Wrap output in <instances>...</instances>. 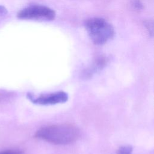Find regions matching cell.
<instances>
[{
	"label": "cell",
	"instance_id": "6da1fadb",
	"mask_svg": "<svg viewBox=\"0 0 154 154\" xmlns=\"http://www.w3.org/2000/svg\"><path fill=\"white\" fill-rule=\"evenodd\" d=\"M80 135L79 129L69 123L43 126L35 134V138L55 145H67L75 142Z\"/></svg>",
	"mask_w": 154,
	"mask_h": 154
},
{
	"label": "cell",
	"instance_id": "7a4b0ae2",
	"mask_svg": "<svg viewBox=\"0 0 154 154\" xmlns=\"http://www.w3.org/2000/svg\"><path fill=\"white\" fill-rule=\"evenodd\" d=\"M84 25L90 38L95 45L105 44L114 37V28L102 18L89 19L85 21Z\"/></svg>",
	"mask_w": 154,
	"mask_h": 154
},
{
	"label": "cell",
	"instance_id": "3957f363",
	"mask_svg": "<svg viewBox=\"0 0 154 154\" xmlns=\"http://www.w3.org/2000/svg\"><path fill=\"white\" fill-rule=\"evenodd\" d=\"M17 17L22 19H45L54 20L55 17V11L43 5H31L21 10L17 13Z\"/></svg>",
	"mask_w": 154,
	"mask_h": 154
},
{
	"label": "cell",
	"instance_id": "277c9868",
	"mask_svg": "<svg viewBox=\"0 0 154 154\" xmlns=\"http://www.w3.org/2000/svg\"><path fill=\"white\" fill-rule=\"evenodd\" d=\"M27 97L35 104L52 105L66 102L68 100V94L63 91L41 94L38 96H35L29 93L27 94Z\"/></svg>",
	"mask_w": 154,
	"mask_h": 154
},
{
	"label": "cell",
	"instance_id": "5b68a950",
	"mask_svg": "<svg viewBox=\"0 0 154 154\" xmlns=\"http://www.w3.org/2000/svg\"><path fill=\"white\" fill-rule=\"evenodd\" d=\"M13 93L11 91H9L5 90H0V102L7 100L13 96Z\"/></svg>",
	"mask_w": 154,
	"mask_h": 154
},
{
	"label": "cell",
	"instance_id": "8992f818",
	"mask_svg": "<svg viewBox=\"0 0 154 154\" xmlns=\"http://www.w3.org/2000/svg\"><path fill=\"white\" fill-rule=\"evenodd\" d=\"M132 148L130 146H123L119 147L117 150V154H131Z\"/></svg>",
	"mask_w": 154,
	"mask_h": 154
},
{
	"label": "cell",
	"instance_id": "52a82bcc",
	"mask_svg": "<svg viewBox=\"0 0 154 154\" xmlns=\"http://www.w3.org/2000/svg\"><path fill=\"white\" fill-rule=\"evenodd\" d=\"M145 27L146 28L148 32L153 36V20H146L144 23Z\"/></svg>",
	"mask_w": 154,
	"mask_h": 154
},
{
	"label": "cell",
	"instance_id": "ba28073f",
	"mask_svg": "<svg viewBox=\"0 0 154 154\" xmlns=\"http://www.w3.org/2000/svg\"><path fill=\"white\" fill-rule=\"evenodd\" d=\"M132 6L134 9H136L138 10H141L143 8V3L140 0H133L132 1Z\"/></svg>",
	"mask_w": 154,
	"mask_h": 154
},
{
	"label": "cell",
	"instance_id": "9c48e42d",
	"mask_svg": "<svg viewBox=\"0 0 154 154\" xmlns=\"http://www.w3.org/2000/svg\"><path fill=\"white\" fill-rule=\"evenodd\" d=\"M7 9L2 5H0V22H1L7 14Z\"/></svg>",
	"mask_w": 154,
	"mask_h": 154
},
{
	"label": "cell",
	"instance_id": "30bf717a",
	"mask_svg": "<svg viewBox=\"0 0 154 154\" xmlns=\"http://www.w3.org/2000/svg\"><path fill=\"white\" fill-rule=\"evenodd\" d=\"M0 154H21V152L17 150H5L0 152Z\"/></svg>",
	"mask_w": 154,
	"mask_h": 154
}]
</instances>
